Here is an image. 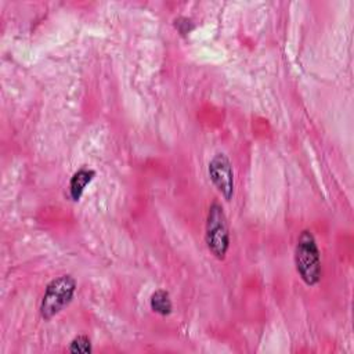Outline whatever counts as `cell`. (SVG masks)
I'll use <instances>...</instances> for the list:
<instances>
[{"label":"cell","mask_w":354,"mask_h":354,"mask_svg":"<svg viewBox=\"0 0 354 354\" xmlns=\"http://www.w3.org/2000/svg\"><path fill=\"white\" fill-rule=\"evenodd\" d=\"M77 282L71 274H64L53 278L44 288V293L40 300L39 311L44 321H50L62 310H65L76 292Z\"/></svg>","instance_id":"obj_2"},{"label":"cell","mask_w":354,"mask_h":354,"mask_svg":"<svg viewBox=\"0 0 354 354\" xmlns=\"http://www.w3.org/2000/svg\"><path fill=\"white\" fill-rule=\"evenodd\" d=\"M151 310L162 317L170 315L173 311V303L170 299V293L166 289H156L149 299Z\"/></svg>","instance_id":"obj_6"},{"label":"cell","mask_w":354,"mask_h":354,"mask_svg":"<svg viewBox=\"0 0 354 354\" xmlns=\"http://www.w3.org/2000/svg\"><path fill=\"white\" fill-rule=\"evenodd\" d=\"M205 242L209 252L217 259L224 260L230 248V228L221 203L212 202L207 210L205 225Z\"/></svg>","instance_id":"obj_3"},{"label":"cell","mask_w":354,"mask_h":354,"mask_svg":"<svg viewBox=\"0 0 354 354\" xmlns=\"http://www.w3.org/2000/svg\"><path fill=\"white\" fill-rule=\"evenodd\" d=\"M295 267L306 285L314 286L321 281V254L317 241L308 230H303L297 236L295 248Z\"/></svg>","instance_id":"obj_1"},{"label":"cell","mask_w":354,"mask_h":354,"mask_svg":"<svg viewBox=\"0 0 354 354\" xmlns=\"http://www.w3.org/2000/svg\"><path fill=\"white\" fill-rule=\"evenodd\" d=\"M207 173L214 188L225 201H231L235 191L234 169L230 158L224 152H217L209 160Z\"/></svg>","instance_id":"obj_4"},{"label":"cell","mask_w":354,"mask_h":354,"mask_svg":"<svg viewBox=\"0 0 354 354\" xmlns=\"http://www.w3.org/2000/svg\"><path fill=\"white\" fill-rule=\"evenodd\" d=\"M174 28L177 29V32L181 35V36H187L189 35L194 29H195V24L192 22L191 18L188 17H177L173 22Z\"/></svg>","instance_id":"obj_8"},{"label":"cell","mask_w":354,"mask_h":354,"mask_svg":"<svg viewBox=\"0 0 354 354\" xmlns=\"http://www.w3.org/2000/svg\"><path fill=\"white\" fill-rule=\"evenodd\" d=\"M68 351L73 353V354H90L93 351V346H91V340L87 335H77L75 336L68 346Z\"/></svg>","instance_id":"obj_7"},{"label":"cell","mask_w":354,"mask_h":354,"mask_svg":"<svg viewBox=\"0 0 354 354\" xmlns=\"http://www.w3.org/2000/svg\"><path fill=\"white\" fill-rule=\"evenodd\" d=\"M94 177H95V171L93 169L86 167V166L77 169L69 180V185H68L69 198L73 202H79L86 187L93 181Z\"/></svg>","instance_id":"obj_5"}]
</instances>
